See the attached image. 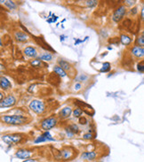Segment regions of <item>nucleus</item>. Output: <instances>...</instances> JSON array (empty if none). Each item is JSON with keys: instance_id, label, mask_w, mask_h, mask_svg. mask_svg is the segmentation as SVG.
Wrapping results in <instances>:
<instances>
[{"instance_id": "6ab92c4d", "label": "nucleus", "mask_w": 144, "mask_h": 162, "mask_svg": "<svg viewBox=\"0 0 144 162\" xmlns=\"http://www.w3.org/2000/svg\"><path fill=\"white\" fill-rule=\"evenodd\" d=\"M39 59H41V60H45V61H50V60H52L53 59V56L51 55L50 53H44V54H42V55L39 57Z\"/></svg>"}, {"instance_id": "6e6552de", "label": "nucleus", "mask_w": 144, "mask_h": 162, "mask_svg": "<svg viewBox=\"0 0 144 162\" xmlns=\"http://www.w3.org/2000/svg\"><path fill=\"white\" fill-rule=\"evenodd\" d=\"M16 103V99L14 96H8L7 98H5V99H3L0 103V105L1 107H10V106H13L14 104Z\"/></svg>"}, {"instance_id": "aec40b11", "label": "nucleus", "mask_w": 144, "mask_h": 162, "mask_svg": "<svg viewBox=\"0 0 144 162\" xmlns=\"http://www.w3.org/2000/svg\"><path fill=\"white\" fill-rule=\"evenodd\" d=\"M110 70V64L109 62H105L103 65H102V68L100 70L101 73H106V72H109Z\"/></svg>"}, {"instance_id": "c85d7f7f", "label": "nucleus", "mask_w": 144, "mask_h": 162, "mask_svg": "<svg viewBox=\"0 0 144 162\" xmlns=\"http://www.w3.org/2000/svg\"><path fill=\"white\" fill-rule=\"evenodd\" d=\"M92 138H93V136H92V134H90V133L85 134V135H84V139L89 140V139H92Z\"/></svg>"}, {"instance_id": "1a4fd4ad", "label": "nucleus", "mask_w": 144, "mask_h": 162, "mask_svg": "<svg viewBox=\"0 0 144 162\" xmlns=\"http://www.w3.org/2000/svg\"><path fill=\"white\" fill-rule=\"evenodd\" d=\"M132 55H134L137 58H142L144 57V47L141 46H134L132 49Z\"/></svg>"}, {"instance_id": "473e14b6", "label": "nucleus", "mask_w": 144, "mask_h": 162, "mask_svg": "<svg viewBox=\"0 0 144 162\" xmlns=\"http://www.w3.org/2000/svg\"><path fill=\"white\" fill-rule=\"evenodd\" d=\"M81 88V84L80 83H76L75 85V90H79Z\"/></svg>"}, {"instance_id": "393cba45", "label": "nucleus", "mask_w": 144, "mask_h": 162, "mask_svg": "<svg viewBox=\"0 0 144 162\" xmlns=\"http://www.w3.org/2000/svg\"><path fill=\"white\" fill-rule=\"evenodd\" d=\"M137 69L138 71L141 72V73H144V60L143 61H141L138 65H137Z\"/></svg>"}, {"instance_id": "c9c22d12", "label": "nucleus", "mask_w": 144, "mask_h": 162, "mask_svg": "<svg viewBox=\"0 0 144 162\" xmlns=\"http://www.w3.org/2000/svg\"><path fill=\"white\" fill-rule=\"evenodd\" d=\"M64 37H65L64 36H61V41H63V40H64Z\"/></svg>"}, {"instance_id": "9d476101", "label": "nucleus", "mask_w": 144, "mask_h": 162, "mask_svg": "<svg viewBox=\"0 0 144 162\" xmlns=\"http://www.w3.org/2000/svg\"><path fill=\"white\" fill-rule=\"evenodd\" d=\"M24 53L25 55H27L28 57H30V58H36L38 56V51L35 48L33 47H26L24 49Z\"/></svg>"}, {"instance_id": "c756f323", "label": "nucleus", "mask_w": 144, "mask_h": 162, "mask_svg": "<svg viewBox=\"0 0 144 162\" xmlns=\"http://www.w3.org/2000/svg\"><path fill=\"white\" fill-rule=\"evenodd\" d=\"M87 78V76H86V75H80V76L78 77V78H77V81H82V80H85Z\"/></svg>"}, {"instance_id": "72a5a7b5", "label": "nucleus", "mask_w": 144, "mask_h": 162, "mask_svg": "<svg viewBox=\"0 0 144 162\" xmlns=\"http://www.w3.org/2000/svg\"><path fill=\"white\" fill-rule=\"evenodd\" d=\"M141 19L144 20V6H143L142 9H141Z\"/></svg>"}, {"instance_id": "412c9836", "label": "nucleus", "mask_w": 144, "mask_h": 162, "mask_svg": "<svg viewBox=\"0 0 144 162\" xmlns=\"http://www.w3.org/2000/svg\"><path fill=\"white\" fill-rule=\"evenodd\" d=\"M2 3H5V6H7L9 9H11V10H12V9H14L15 7H16V5H15V4H14V2H13V1H9V0H8V1H1Z\"/></svg>"}, {"instance_id": "f8f14e48", "label": "nucleus", "mask_w": 144, "mask_h": 162, "mask_svg": "<svg viewBox=\"0 0 144 162\" xmlns=\"http://www.w3.org/2000/svg\"><path fill=\"white\" fill-rule=\"evenodd\" d=\"M0 85H1V88L3 90H7L12 87V83L10 82V81H8L6 77L4 76H2L1 79H0Z\"/></svg>"}, {"instance_id": "5701e85b", "label": "nucleus", "mask_w": 144, "mask_h": 162, "mask_svg": "<svg viewBox=\"0 0 144 162\" xmlns=\"http://www.w3.org/2000/svg\"><path fill=\"white\" fill-rule=\"evenodd\" d=\"M69 130H70V132H72L73 134H75V133L78 132V128H77V126H76V124H72V125H70V126L69 127Z\"/></svg>"}, {"instance_id": "7c9ffc66", "label": "nucleus", "mask_w": 144, "mask_h": 162, "mask_svg": "<svg viewBox=\"0 0 144 162\" xmlns=\"http://www.w3.org/2000/svg\"><path fill=\"white\" fill-rule=\"evenodd\" d=\"M88 37H86V39H87ZM85 39V40H86ZM83 42H85V40H79V39H76V41H75V45H77L78 44H80V43H83Z\"/></svg>"}, {"instance_id": "f3484780", "label": "nucleus", "mask_w": 144, "mask_h": 162, "mask_svg": "<svg viewBox=\"0 0 144 162\" xmlns=\"http://www.w3.org/2000/svg\"><path fill=\"white\" fill-rule=\"evenodd\" d=\"M53 71L56 73V74H58L60 76H61V77H65L66 75H67V74H66V71L63 69V68H61L60 66H56V67H54V68H53Z\"/></svg>"}, {"instance_id": "a211bd4d", "label": "nucleus", "mask_w": 144, "mask_h": 162, "mask_svg": "<svg viewBox=\"0 0 144 162\" xmlns=\"http://www.w3.org/2000/svg\"><path fill=\"white\" fill-rule=\"evenodd\" d=\"M59 64H60V67L61 68H63L64 70H70V65L67 61L61 59V60H59Z\"/></svg>"}, {"instance_id": "7ed1b4c3", "label": "nucleus", "mask_w": 144, "mask_h": 162, "mask_svg": "<svg viewBox=\"0 0 144 162\" xmlns=\"http://www.w3.org/2000/svg\"><path fill=\"white\" fill-rule=\"evenodd\" d=\"M29 108L38 114H41L45 111V104L39 100H32L29 104Z\"/></svg>"}, {"instance_id": "4be33fe9", "label": "nucleus", "mask_w": 144, "mask_h": 162, "mask_svg": "<svg viewBox=\"0 0 144 162\" xmlns=\"http://www.w3.org/2000/svg\"><path fill=\"white\" fill-rule=\"evenodd\" d=\"M136 44H137L138 45H140L141 47V46H144V35H143V34L141 35V36L137 38Z\"/></svg>"}, {"instance_id": "2eb2a0df", "label": "nucleus", "mask_w": 144, "mask_h": 162, "mask_svg": "<svg viewBox=\"0 0 144 162\" xmlns=\"http://www.w3.org/2000/svg\"><path fill=\"white\" fill-rule=\"evenodd\" d=\"M72 113L71 108L67 106V107H64L63 109H61V111L60 112V115L61 118H68Z\"/></svg>"}, {"instance_id": "b1692460", "label": "nucleus", "mask_w": 144, "mask_h": 162, "mask_svg": "<svg viewBox=\"0 0 144 162\" xmlns=\"http://www.w3.org/2000/svg\"><path fill=\"white\" fill-rule=\"evenodd\" d=\"M82 113H83V111L80 109V108H76V109H75L74 112H73V115H74L76 118H79V117L81 116Z\"/></svg>"}, {"instance_id": "0eeeda50", "label": "nucleus", "mask_w": 144, "mask_h": 162, "mask_svg": "<svg viewBox=\"0 0 144 162\" xmlns=\"http://www.w3.org/2000/svg\"><path fill=\"white\" fill-rule=\"evenodd\" d=\"M32 155V152L26 149H20L15 153V157L20 159H29Z\"/></svg>"}, {"instance_id": "bb28decb", "label": "nucleus", "mask_w": 144, "mask_h": 162, "mask_svg": "<svg viewBox=\"0 0 144 162\" xmlns=\"http://www.w3.org/2000/svg\"><path fill=\"white\" fill-rule=\"evenodd\" d=\"M57 19H58V17H57V16H55L54 14H53V17H52L51 19H48V20H47V22H48V23H53V22H55V21L57 20Z\"/></svg>"}, {"instance_id": "ddd939ff", "label": "nucleus", "mask_w": 144, "mask_h": 162, "mask_svg": "<svg viewBox=\"0 0 144 162\" xmlns=\"http://www.w3.org/2000/svg\"><path fill=\"white\" fill-rule=\"evenodd\" d=\"M14 37L17 41L19 42H25L28 40V36L23 33V32H20V31H17L15 32V34H14Z\"/></svg>"}, {"instance_id": "9b49d317", "label": "nucleus", "mask_w": 144, "mask_h": 162, "mask_svg": "<svg viewBox=\"0 0 144 162\" xmlns=\"http://www.w3.org/2000/svg\"><path fill=\"white\" fill-rule=\"evenodd\" d=\"M82 159L87 160H93L97 157V153L95 152H85L81 155Z\"/></svg>"}, {"instance_id": "20e7f679", "label": "nucleus", "mask_w": 144, "mask_h": 162, "mask_svg": "<svg viewBox=\"0 0 144 162\" xmlns=\"http://www.w3.org/2000/svg\"><path fill=\"white\" fill-rule=\"evenodd\" d=\"M126 13V6L124 5H121L119 6L113 14V16H112V20L115 21V22H119V21L123 19V17L125 16Z\"/></svg>"}, {"instance_id": "2f4dec72", "label": "nucleus", "mask_w": 144, "mask_h": 162, "mask_svg": "<svg viewBox=\"0 0 144 162\" xmlns=\"http://www.w3.org/2000/svg\"><path fill=\"white\" fill-rule=\"evenodd\" d=\"M23 162H38L36 159H26V160H24Z\"/></svg>"}, {"instance_id": "f03ea898", "label": "nucleus", "mask_w": 144, "mask_h": 162, "mask_svg": "<svg viewBox=\"0 0 144 162\" xmlns=\"http://www.w3.org/2000/svg\"><path fill=\"white\" fill-rule=\"evenodd\" d=\"M2 139L5 144L11 145L13 144H17V143L20 142L21 139H23V136H21L20 135H18V134L5 135V136H2Z\"/></svg>"}, {"instance_id": "f257e3e1", "label": "nucleus", "mask_w": 144, "mask_h": 162, "mask_svg": "<svg viewBox=\"0 0 144 162\" xmlns=\"http://www.w3.org/2000/svg\"><path fill=\"white\" fill-rule=\"evenodd\" d=\"M2 121L11 125H20L26 122V118L21 115H5L2 117Z\"/></svg>"}, {"instance_id": "f704fd0d", "label": "nucleus", "mask_w": 144, "mask_h": 162, "mask_svg": "<svg viewBox=\"0 0 144 162\" xmlns=\"http://www.w3.org/2000/svg\"><path fill=\"white\" fill-rule=\"evenodd\" d=\"M79 122H81V124H84L83 122H86V120H85V118H84V119H82V118H81V119H80V120H79Z\"/></svg>"}, {"instance_id": "dca6fc26", "label": "nucleus", "mask_w": 144, "mask_h": 162, "mask_svg": "<svg viewBox=\"0 0 144 162\" xmlns=\"http://www.w3.org/2000/svg\"><path fill=\"white\" fill-rule=\"evenodd\" d=\"M120 42L122 43V45H129L132 42V39L130 36L126 35H122L120 36Z\"/></svg>"}, {"instance_id": "423d86ee", "label": "nucleus", "mask_w": 144, "mask_h": 162, "mask_svg": "<svg viewBox=\"0 0 144 162\" xmlns=\"http://www.w3.org/2000/svg\"><path fill=\"white\" fill-rule=\"evenodd\" d=\"M46 141H54V138H53V136H51L49 131H46L45 133H43L41 136H38L36 138V140L34 141V143L35 144H39V143L46 142Z\"/></svg>"}, {"instance_id": "a878e982", "label": "nucleus", "mask_w": 144, "mask_h": 162, "mask_svg": "<svg viewBox=\"0 0 144 162\" xmlns=\"http://www.w3.org/2000/svg\"><path fill=\"white\" fill-rule=\"evenodd\" d=\"M30 64L33 67H39V66H41V61H40V59H35V60H33Z\"/></svg>"}, {"instance_id": "4468645a", "label": "nucleus", "mask_w": 144, "mask_h": 162, "mask_svg": "<svg viewBox=\"0 0 144 162\" xmlns=\"http://www.w3.org/2000/svg\"><path fill=\"white\" fill-rule=\"evenodd\" d=\"M72 155V153L68 149H62L60 152V157L63 159H69Z\"/></svg>"}, {"instance_id": "cd10ccee", "label": "nucleus", "mask_w": 144, "mask_h": 162, "mask_svg": "<svg viewBox=\"0 0 144 162\" xmlns=\"http://www.w3.org/2000/svg\"><path fill=\"white\" fill-rule=\"evenodd\" d=\"M85 3L88 6H90V7H93V6L97 5V1H86Z\"/></svg>"}, {"instance_id": "39448f33", "label": "nucleus", "mask_w": 144, "mask_h": 162, "mask_svg": "<svg viewBox=\"0 0 144 162\" xmlns=\"http://www.w3.org/2000/svg\"><path fill=\"white\" fill-rule=\"evenodd\" d=\"M57 123V120L54 117H49L47 119H45L41 122V128L45 130H49L52 128H53Z\"/></svg>"}]
</instances>
